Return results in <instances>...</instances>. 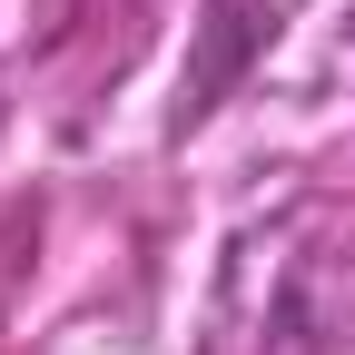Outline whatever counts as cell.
Instances as JSON below:
<instances>
[{"label": "cell", "instance_id": "cell-1", "mask_svg": "<svg viewBox=\"0 0 355 355\" xmlns=\"http://www.w3.org/2000/svg\"><path fill=\"white\" fill-rule=\"evenodd\" d=\"M266 10H277V0H207V30H198V69H188V99H178V119H188V128H198L217 99H227V79L257 60V40L277 30Z\"/></svg>", "mask_w": 355, "mask_h": 355}]
</instances>
